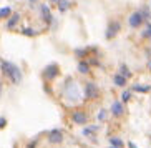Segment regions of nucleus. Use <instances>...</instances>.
Returning a JSON list of instances; mask_svg holds the SVG:
<instances>
[{
	"label": "nucleus",
	"mask_w": 151,
	"mask_h": 148,
	"mask_svg": "<svg viewBox=\"0 0 151 148\" xmlns=\"http://www.w3.org/2000/svg\"><path fill=\"white\" fill-rule=\"evenodd\" d=\"M18 22H20V15H18V14H12L9 17V20H7V28H14Z\"/></svg>",
	"instance_id": "nucleus-11"
},
{
	"label": "nucleus",
	"mask_w": 151,
	"mask_h": 148,
	"mask_svg": "<svg viewBox=\"0 0 151 148\" xmlns=\"http://www.w3.org/2000/svg\"><path fill=\"white\" fill-rule=\"evenodd\" d=\"M120 30H121V25H120V22H110V25H108V28H106V38L108 40H111V38H115L118 33H120Z\"/></svg>",
	"instance_id": "nucleus-6"
},
{
	"label": "nucleus",
	"mask_w": 151,
	"mask_h": 148,
	"mask_svg": "<svg viewBox=\"0 0 151 148\" xmlns=\"http://www.w3.org/2000/svg\"><path fill=\"white\" fill-rule=\"evenodd\" d=\"M10 15H12L10 7H0V18H9Z\"/></svg>",
	"instance_id": "nucleus-18"
},
{
	"label": "nucleus",
	"mask_w": 151,
	"mask_h": 148,
	"mask_svg": "<svg viewBox=\"0 0 151 148\" xmlns=\"http://www.w3.org/2000/svg\"><path fill=\"white\" fill-rule=\"evenodd\" d=\"M63 95H65V98H67L68 102L76 103V102H80L81 100L83 92H80V88H78V85H76L75 80L68 78V80L65 82V87H63Z\"/></svg>",
	"instance_id": "nucleus-2"
},
{
	"label": "nucleus",
	"mask_w": 151,
	"mask_h": 148,
	"mask_svg": "<svg viewBox=\"0 0 151 148\" xmlns=\"http://www.w3.org/2000/svg\"><path fill=\"white\" fill-rule=\"evenodd\" d=\"M86 53H88V52H86V50H76V55H78V57H83V55H86Z\"/></svg>",
	"instance_id": "nucleus-28"
},
{
	"label": "nucleus",
	"mask_w": 151,
	"mask_h": 148,
	"mask_svg": "<svg viewBox=\"0 0 151 148\" xmlns=\"http://www.w3.org/2000/svg\"><path fill=\"white\" fill-rule=\"evenodd\" d=\"M7 126V120L4 117H0V128H5Z\"/></svg>",
	"instance_id": "nucleus-27"
},
{
	"label": "nucleus",
	"mask_w": 151,
	"mask_h": 148,
	"mask_svg": "<svg viewBox=\"0 0 151 148\" xmlns=\"http://www.w3.org/2000/svg\"><path fill=\"white\" fill-rule=\"evenodd\" d=\"M139 14H141L143 20H150V18H151V12H150V9H148V7H143V9L139 10Z\"/></svg>",
	"instance_id": "nucleus-21"
},
{
	"label": "nucleus",
	"mask_w": 151,
	"mask_h": 148,
	"mask_svg": "<svg viewBox=\"0 0 151 148\" xmlns=\"http://www.w3.org/2000/svg\"><path fill=\"white\" fill-rule=\"evenodd\" d=\"M129 100H131V90H124L121 93V103H128Z\"/></svg>",
	"instance_id": "nucleus-19"
},
{
	"label": "nucleus",
	"mask_w": 151,
	"mask_h": 148,
	"mask_svg": "<svg viewBox=\"0 0 151 148\" xmlns=\"http://www.w3.org/2000/svg\"><path fill=\"white\" fill-rule=\"evenodd\" d=\"M0 95H2V82H0Z\"/></svg>",
	"instance_id": "nucleus-31"
},
{
	"label": "nucleus",
	"mask_w": 151,
	"mask_h": 148,
	"mask_svg": "<svg viewBox=\"0 0 151 148\" xmlns=\"http://www.w3.org/2000/svg\"><path fill=\"white\" fill-rule=\"evenodd\" d=\"M48 142L53 145H58L63 142V131L58 130V128H55V130L48 131Z\"/></svg>",
	"instance_id": "nucleus-9"
},
{
	"label": "nucleus",
	"mask_w": 151,
	"mask_h": 148,
	"mask_svg": "<svg viewBox=\"0 0 151 148\" xmlns=\"http://www.w3.org/2000/svg\"><path fill=\"white\" fill-rule=\"evenodd\" d=\"M111 113L115 115V117H121L124 113V105L121 102H113L111 103Z\"/></svg>",
	"instance_id": "nucleus-10"
},
{
	"label": "nucleus",
	"mask_w": 151,
	"mask_h": 148,
	"mask_svg": "<svg viewBox=\"0 0 151 148\" xmlns=\"http://www.w3.org/2000/svg\"><path fill=\"white\" fill-rule=\"evenodd\" d=\"M143 22H145V20H143L141 14H139V10H138V12H133V14L129 15V18H128V23H129V27H131V28L141 27Z\"/></svg>",
	"instance_id": "nucleus-8"
},
{
	"label": "nucleus",
	"mask_w": 151,
	"mask_h": 148,
	"mask_svg": "<svg viewBox=\"0 0 151 148\" xmlns=\"http://www.w3.org/2000/svg\"><path fill=\"white\" fill-rule=\"evenodd\" d=\"M113 82H115V85H116V87H124L128 80H126L124 77H121L120 73H116V75L113 77Z\"/></svg>",
	"instance_id": "nucleus-15"
},
{
	"label": "nucleus",
	"mask_w": 151,
	"mask_h": 148,
	"mask_svg": "<svg viewBox=\"0 0 151 148\" xmlns=\"http://www.w3.org/2000/svg\"><path fill=\"white\" fill-rule=\"evenodd\" d=\"M143 37H145V38H146V37H151V23L146 25V30L143 32Z\"/></svg>",
	"instance_id": "nucleus-24"
},
{
	"label": "nucleus",
	"mask_w": 151,
	"mask_h": 148,
	"mask_svg": "<svg viewBox=\"0 0 151 148\" xmlns=\"http://www.w3.org/2000/svg\"><path fill=\"white\" fill-rule=\"evenodd\" d=\"M22 32H23V35H27V37H33V35H37V30H33V28H30V27H25Z\"/></svg>",
	"instance_id": "nucleus-22"
},
{
	"label": "nucleus",
	"mask_w": 151,
	"mask_h": 148,
	"mask_svg": "<svg viewBox=\"0 0 151 148\" xmlns=\"http://www.w3.org/2000/svg\"><path fill=\"white\" fill-rule=\"evenodd\" d=\"M120 75L124 77L126 80H128V78H131V70L128 68V65H124V63H123V65L120 67Z\"/></svg>",
	"instance_id": "nucleus-16"
},
{
	"label": "nucleus",
	"mask_w": 151,
	"mask_h": 148,
	"mask_svg": "<svg viewBox=\"0 0 151 148\" xmlns=\"http://www.w3.org/2000/svg\"><path fill=\"white\" fill-rule=\"evenodd\" d=\"M57 5H58V12H62V14H63V12H67V10L70 9L71 2H70V0H58Z\"/></svg>",
	"instance_id": "nucleus-13"
},
{
	"label": "nucleus",
	"mask_w": 151,
	"mask_h": 148,
	"mask_svg": "<svg viewBox=\"0 0 151 148\" xmlns=\"http://www.w3.org/2000/svg\"><path fill=\"white\" fill-rule=\"evenodd\" d=\"M12 148H17V147H15V145H14V147H12Z\"/></svg>",
	"instance_id": "nucleus-34"
},
{
	"label": "nucleus",
	"mask_w": 151,
	"mask_h": 148,
	"mask_svg": "<svg viewBox=\"0 0 151 148\" xmlns=\"http://www.w3.org/2000/svg\"><path fill=\"white\" fill-rule=\"evenodd\" d=\"M71 121L76 123V125H85L88 121V115L81 110H76V112H71Z\"/></svg>",
	"instance_id": "nucleus-7"
},
{
	"label": "nucleus",
	"mask_w": 151,
	"mask_h": 148,
	"mask_svg": "<svg viewBox=\"0 0 151 148\" xmlns=\"http://www.w3.org/2000/svg\"><path fill=\"white\" fill-rule=\"evenodd\" d=\"M150 4H151V0H150Z\"/></svg>",
	"instance_id": "nucleus-35"
},
{
	"label": "nucleus",
	"mask_w": 151,
	"mask_h": 148,
	"mask_svg": "<svg viewBox=\"0 0 151 148\" xmlns=\"http://www.w3.org/2000/svg\"><path fill=\"white\" fill-rule=\"evenodd\" d=\"M90 63H91L93 67H98V65H100V62H98L96 58H91V60H88V65H90Z\"/></svg>",
	"instance_id": "nucleus-26"
},
{
	"label": "nucleus",
	"mask_w": 151,
	"mask_h": 148,
	"mask_svg": "<svg viewBox=\"0 0 151 148\" xmlns=\"http://www.w3.org/2000/svg\"><path fill=\"white\" fill-rule=\"evenodd\" d=\"M50 2H52V4H58V0H50Z\"/></svg>",
	"instance_id": "nucleus-30"
},
{
	"label": "nucleus",
	"mask_w": 151,
	"mask_h": 148,
	"mask_svg": "<svg viewBox=\"0 0 151 148\" xmlns=\"http://www.w3.org/2000/svg\"><path fill=\"white\" fill-rule=\"evenodd\" d=\"M33 2H35V0H30V4H33Z\"/></svg>",
	"instance_id": "nucleus-33"
},
{
	"label": "nucleus",
	"mask_w": 151,
	"mask_h": 148,
	"mask_svg": "<svg viewBox=\"0 0 151 148\" xmlns=\"http://www.w3.org/2000/svg\"><path fill=\"white\" fill-rule=\"evenodd\" d=\"M98 128H100V126H98V125L85 126V128H83V135H85V136H91V135H93L95 131H98Z\"/></svg>",
	"instance_id": "nucleus-17"
},
{
	"label": "nucleus",
	"mask_w": 151,
	"mask_h": 148,
	"mask_svg": "<svg viewBox=\"0 0 151 148\" xmlns=\"http://www.w3.org/2000/svg\"><path fill=\"white\" fill-rule=\"evenodd\" d=\"M110 148H111V147H110Z\"/></svg>",
	"instance_id": "nucleus-36"
},
{
	"label": "nucleus",
	"mask_w": 151,
	"mask_h": 148,
	"mask_svg": "<svg viewBox=\"0 0 151 148\" xmlns=\"http://www.w3.org/2000/svg\"><path fill=\"white\" fill-rule=\"evenodd\" d=\"M37 143H38V140H32V142H30V143H28L27 145V148H37Z\"/></svg>",
	"instance_id": "nucleus-25"
},
{
	"label": "nucleus",
	"mask_w": 151,
	"mask_h": 148,
	"mask_svg": "<svg viewBox=\"0 0 151 148\" xmlns=\"http://www.w3.org/2000/svg\"><path fill=\"white\" fill-rule=\"evenodd\" d=\"M40 17H42V20L45 22V25H48V23H55V20H53V17H52V12H50L48 5H45V4L40 5Z\"/></svg>",
	"instance_id": "nucleus-5"
},
{
	"label": "nucleus",
	"mask_w": 151,
	"mask_h": 148,
	"mask_svg": "<svg viewBox=\"0 0 151 148\" xmlns=\"http://www.w3.org/2000/svg\"><path fill=\"white\" fill-rule=\"evenodd\" d=\"M96 118H98V121H105L106 120V110H100V112H98V115H96Z\"/></svg>",
	"instance_id": "nucleus-23"
},
{
	"label": "nucleus",
	"mask_w": 151,
	"mask_h": 148,
	"mask_svg": "<svg viewBox=\"0 0 151 148\" xmlns=\"http://www.w3.org/2000/svg\"><path fill=\"white\" fill-rule=\"evenodd\" d=\"M148 68H150V70H151V62H150V63H148Z\"/></svg>",
	"instance_id": "nucleus-32"
},
{
	"label": "nucleus",
	"mask_w": 151,
	"mask_h": 148,
	"mask_svg": "<svg viewBox=\"0 0 151 148\" xmlns=\"http://www.w3.org/2000/svg\"><path fill=\"white\" fill-rule=\"evenodd\" d=\"M0 68H2V73L7 75V78H10L12 83H20L22 82V70L18 68V65L15 63H10L7 60H0Z\"/></svg>",
	"instance_id": "nucleus-1"
},
{
	"label": "nucleus",
	"mask_w": 151,
	"mask_h": 148,
	"mask_svg": "<svg viewBox=\"0 0 151 148\" xmlns=\"http://www.w3.org/2000/svg\"><path fill=\"white\" fill-rule=\"evenodd\" d=\"M88 70H90L88 62H83V60H81V62L78 63V72L80 73H88Z\"/></svg>",
	"instance_id": "nucleus-20"
},
{
	"label": "nucleus",
	"mask_w": 151,
	"mask_h": 148,
	"mask_svg": "<svg viewBox=\"0 0 151 148\" xmlns=\"http://www.w3.org/2000/svg\"><path fill=\"white\" fill-rule=\"evenodd\" d=\"M58 75H60V67H58L57 63H50V65L45 67V70H43V78L45 80L52 82V80H55Z\"/></svg>",
	"instance_id": "nucleus-3"
},
{
	"label": "nucleus",
	"mask_w": 151,
	"mask_h": 148,
	"mask_svg": "<svg viewBox=\"0 0 151 148\" xmlns=\"http://www.w3.org/2000/svg\"><path fill=\"white\" fill-rule=\"evenodd\" d=\"M98 95H100V92H98V87L95 85L93 82H88V83L85 85L83 97H85L86 100H95V98H98Z\"/></svg>",
	"instance_id": "nucleus-4"
},
{
	"label": "nucleus",
	"mask_w": 151,
	"mask_h": 148,
	"mask_svg": "<svg viewBox=\"0 0 151 148\" xmlns=\"http://www.w3.org/2000/svg\"><path fill=\"white\" fill-rule=\"evenodd\" d=\"M128 147H129V148H138V147H136V145H134V143H133V142H129V143H128Z\"/></svg>",
	"instance_id": "nucleus-29"
},
{
	"label": "nucleus",
	"mask_w": 151,
	"mask_h": 148,
	"mask_svg": "<svg viewBox=\"0 0 151 148\" xmlns=\"http://www.w3.org/2000/svg\"><path fill=\"white\" fill-rule=\"evenodd\" d=\"M131 92H139V93H148V92H151V87H150V85H141V83H136V85H133V88H131Z\"/></svg>",
	"instance_id": "nucleus-12"
},
{
	"label": "nucleus",
	"mask_w": 151,
	"mask_h": 148,
	"mask_svg": "<svg viewBox=\"0 0 151 148\" xmlns=\"http://www.w3.org/2000/svg\"><path fill=\"white\" fill-rule=\"evenodd\" d=\"M110 145L111 148H123V140L121 138H116V136H110Z\"/></svg>",
	"instance_id": "nucleus-14"
}]
</instances>
